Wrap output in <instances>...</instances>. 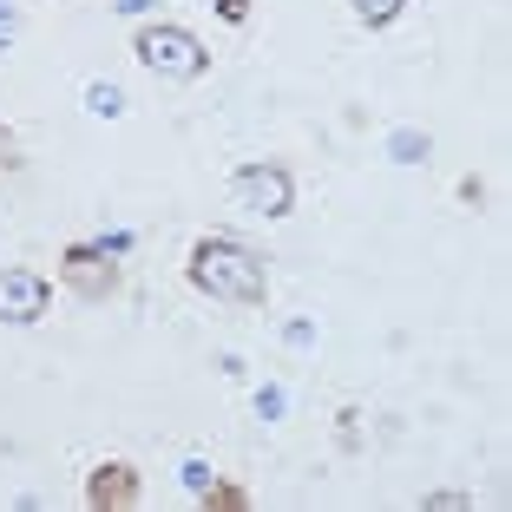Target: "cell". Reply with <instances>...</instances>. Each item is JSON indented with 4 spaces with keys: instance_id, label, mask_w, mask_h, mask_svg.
Returning a JSON list of instances; mask_svg holds the SVG:
<instances>
[{
    "instance_id": "8",
    "label": "cell",
    "mask_w": 512,
    "mask_h": 512,
    "mask_svg": "<svg viewBox=\"0 0 512 512\" xmlns=\"http://www.w3.org/2000/svg\"><path fill=\"white\" fill-rule=\"evenodd\" d=\"M401 7H407V0H355V20H362V27H394Z\"/></svg>"
},
{
    "instance_id": "2",
    "label": "cell",
    "mask_w": 512,
    "mask_h": 512,
    "mask_svg": "<svg viewBox=\"0 0 512 512\" xmlns=\"http://www.w3.org/2000/svg\"><path fill=\"white\" fill-rule=\"evenodd\" d=\"M132 53H138V66H145V73L171 79V86H191V79H204V73H211V46L197 40L191 27H178V20L138 27Z\"/></svg>"
},
{
    "instance_id": "15",
    "label": "cell",
    "mask_w": 512,
    "mask_h": 512,
    "mask_svg": "<svg viewBox=\"0 0 512 512\" xmlns=\"http://www.w3.org/2000/svg\"><path fill=\"white\" fill-rule=\"evenodd\" d=\"M7 33H14V7H7V0H0V40H7Z\"/></svg>"
},
{
    "instance_id": "11",
    "label": "cell",
    "mask_w": 512,
    "mask_h": 512,
    "mask_svg": "<svg viewBox=\"0 0 512 512\" xmlns=\"http://www.w3.org/2000/svg\"><path fill=\"white\" fill-rule=\"evenodd\" d=\"M473 499L467 493H427V512H467Z\"/></svg>"
},
{
    "instance_id": "5",
    "label": "cell",
    "mask_w": 512,
    "mask_h": 512,
    "mask_svg": "<svg viewBox=\"0 0 512 512\" xmlns=\"http://www.w3.org/2000/svg\"><path fill=\"white\" fill-rule=\"evenodd\" d=\"M138 493H145V480H138V467H125V460L92 467V480H86V506L92 512H132Z\"/></svg>"
},
{
    "instance_id": "7",
    "label": "cell",
    "mask_w": 512,
    "mask_h": 512,
    "mask_svg": "<svg viewBox=\"0 0 512 512\" xmlns=\"http://www.w3.org/2000/svg\"><path fill=\"white\" fill-rule=\"evenodd\" d=\"M197 499H204L211 512H250V493H243V486H230V480H211Z\"/></svg>"
},
{
    "instance_id": "13",
    "label": "cell",
    "mask_w": 512,
    "mask_h": 512,
    "mask_svg": "<svg viewBox=\"0 0 512 512\" xmlns=\"http://www.w3.org/2000/svg\"><path fill=\"white\" fill-rule=\"evenodd\" d=\"M0 165L20 171V145H14V132H0Z\"/></svg>"
},
{
    "instance_id": "4",
    "label": "cell",
    "mask_w": 512,
    "mask_h": 512,
    "mask_svg": "<svg viewBox=\"0 0 512 512\" xmlns=\"http://www.w3.org/2000/svg\"><path fill=\"white\" fill-rule=\"evenodd\" d=\"M60 276H66V283H73L86 302L119 296V263H112V250H106V243H73V250L60 256Z\"/></svg>"
},
{
    "instance_id": "1",
    "label": "cell",
    "mask_w": 512,
    "mask_h": 512,
    "mask_svg": "<svg viewBox=\"0 0 512 512\" xmlns=\"http://www.w3.org/2000/svg\"><path fill=\"white\" fill-rule=\"evenodd\" d=\"M184 276H191V289H204V296H217V302H237V309H256V302L270 296L263 256H256L250 243H237V237H204V243H191Z\"/></svg>"
},
{
    "instance_id": "14",
    "label": "cell",
    "mask_w": 512,
    "mask_h": 512,
    "mask_svg": "<svg viewBox=\"0 0 512 512\" xmlns=\"http://www.w3.org/2000/svg\"><path fill=\"white\" fill-rule=\"evenodd\" d=\"M217 14L224 20H250V0H217Z\"/></svg>"
},
{
    "instance_id": "12",
    "label": "cell",
    "mask_w": 512,
    "mask_h": 512,
    "mask_svg": "<svg viewBox=\"0 0 512 512\" xmlns=\"http://www.w3.org/2000/svg\"><path fill=\"white\" fill-rule=\"evenodd\" d=\"M211 480H217V473L204 467V460H191V467H184V486H191V493H204V486H211Z\"/></svg>"
},
{
    "instance_id": "9",
    "label": "cell",
    "mask_w": 512,
    "mask_h": 512,
    "mask_svg": "<svg viewBox=\"0 0 512 512\" xmlns=\"http://www.w3.org/2000/svg\"><path fill=\"white\" fill-rule=\"evenodd\" d=\"M86 106L99 112V119H119V112H125V92L119 86H86Z\"/></svg>"
},
{
    "instance_id": "6",
    "label": "cell",
    "mask_w": 512,
    "mask_h": 512,
    "mask_svg": "<svg viewBox=\"0 0 512 512\" xmlns=\"http://www.w3.org/2000/svg\"><path fill=\"white\" fill-rule=\"evenodd\" d=\"M53 289L40 270H0V322H40Z\"/></svg>"
},
{
    "instance_id": "10",
    "label": "cell",
    "mask_w": 512,
    "mask_h": 512,
    "mask_svg": "<svg viewBox=\"0 0 512 512\" xmlns=\"http://www.w3.org/2000/svg\"><path fill=\"white\" fill-rule=\"evenodd\" d=\"M394 158H401V165H414V158H427V132H394Z\"/></svg>"
},
{
    "instance_id": "3",
    "label": "cell",
    "mask_w": 512,
    "mask_h": 512,
    "mask_svg": "<svg viewBox=\"0 0 512 512\" xmlns=\"http://www.w3.org/2000/svg\"><path fill=\"white\" fill-rule=\"evenodd\" d=\"M230 191H237V204L256 211V217H289V204H296V184H289L283 165H243L237 178H230Z\"/></svg>"
}]
</instances>
